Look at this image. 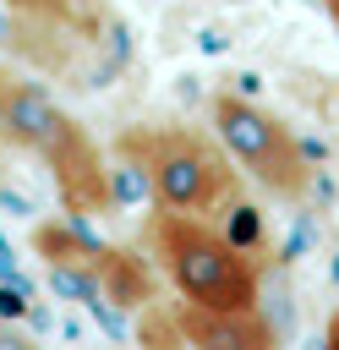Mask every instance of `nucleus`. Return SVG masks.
Returning <instances> with one entry per match:
<instances>
[{"mask_svg":"<svg viewBox=\"0 0 339 350\" xmlns=\"http://www.w3.org/2000/svg\"><path fill=\"white\" fill-rule=\"evenodd\" d=\"M0 137L38 153L55 170V186L71 213H104L109 208V159L93 148V137L49 98L33 77H5L0 88Z\"/></svg>","mask_w":339,"mask_h":350,"instance_id":"nucleus-1","label":"nucleus"},{"mask_svg":"<svg viewBox=\"0 0 339 350\" xmlns=\"http://www.w3.org/2000/svg\"><path fill=\"white\" fill-rule=\"evenodd\" d=\"M153 246H159V262H164L170 284L180 290V301L213 306V312H257V301H262L257 257L230 246L224 230L202 224L197 213L164 208L153 219Z\"/></svg>","mask_w":339,"mask_h":350,"instance_id":"nucleus-2","label":"nucleus"},{"mask_svg":"<svg viewBox=\"0 0 339 350\" xmlns=\"http://www.w3.org/2000/svg\"><path fill=\"white\" fill-rule=\"evenodd\" d=\"M153 175V202L170 213H213L235 197V159L224 153V142L213 148L197 131H170V126H148V131H126L120 137Z\"/></svg>","mask_w":339,"mask_h":350,"instance_id":"nucleus-3","label":"nucleus"},{"mask_svg":"<svg viewBox=\"0 0 339 350\" xmlns=\"http://www.w3.org/2000/svg\"><path fill=\"white\" fill-rule=\"evenodd\" d=\"M213 137H219L224 153H230L252 180H262L268 191L301 197V191L312 186V164H306L295 131H290L279 115L257 109L252 98L219 93V98H213Z\"/></svg>","mask_w":339,"mask_h":350,"instance_id":"nucleus-4","label":"nucleus"},{"mask_svg":"<svg viewBox=\"0 0 339 350\" xmlns=\"http://www.w3.org/2000/svg\"><path fill=\"white\" fill-rule=\"evenodd\" d=\"M175 334L186 339V345H241V350H262V345H273V328L257 317V312H213V306H191V301H180V312H175Z\"/></svg>","mask_w":339,"mask_h":350,"instance_id":"nucleus-5","label":"nucleus"},{"mask_svg":"<svg viewBox=\"0 0 339 350\" xmlns=\"http://www.w3.org/2000/svg\"><path fill=\"white\" fill-rule=\"evenodd\" d=\"M219 230H224V241H230V246H241L246 257H257V252L268 246V213H262L257 202H246L241 191L224 202V213H219Z\"/></svg>","mask_w":339,"mask_h":350,"instance_id":"nucleus-6","label":"nucleus"},{"mask_svg":"<svg viewBox=\"0 0 339 350\" xmlns=\"http://www.w3.org/2000/svg\"><path fill=\"white\" fill-rule=\"evenodd\" d=\"M33 306H38V290H33V279H22V273H11V279H0V323H27L33 317Z\"/></svg>","mask_w":339,"mask_h":350,"instance_id":"nucleus-7","label":"nucleus"},{"mask_svg":"<svg viewBox=\"0 0 339 350\" xmlns=\"http://www.w3.org/2000/svg\"><path fill=\"white\" fill-rule=\"evenodd\" d=\"M0 49H27V44H22V27H16L11 11H0Z\"/></svg>","mask_w":339,"mask_h":350,"instance_id":"nucleus-8","label":"nucleus"},{"mask_svg":"<svg viewBox=\"0 0 339 350\" xmlns=\"http://www.w3.org/2000/svg\"><path fill=\"white\" fill-rule=\"evenodd\" d=\"M11 5H22L27 16H55V11H66V0H11Z\"/></svg>","mask_w":339,"mask_h":350,"instance_id":"nucleus-9","label":"nucleus"},{"mask_svg":"<svg viewBox=\"0 0 339 350\" xmlns=\"http://www.w3.org/2000/svg\"><path fill=\"white\" fill-rule=\"evenodd\" d=\"M11 273H22V268H16V252L0 241V279H11Z\"/></svg>","mask_w":339,"mask_h":350,"instance_id":"nucleus-10","label":"nucleus"},{"mask_svg":"<svg viewBox=\"0 0 339 350\" xmlns=\"http://www.w3.org/2000/svg\"><path fill=\"white\" fill-rule=\"evenodd\" d=\"M328 350H339V312L328 317Z\"/></svg>","mask_w":339,"mask_h":350,"instance_id":"nucleus-11","label":"nucleus"},{"mask_svg":"<svg viewBox=\"0 0 339 350\" xmlns=\"http://www.w3.org/2000/svg\"><path fill=\"white\" fill-rule=\"evenodd\" d=\"M328 16H334V27H339V0H334V5H328Z\"/></svg>","mask_w":339,"mask_h":350,"instance_id":"nucleus-12","label":"nucleus"},{"mask_svg":"<svg viewBox=\"0 0 339 350\" xmlns=\"http://www.w3.org/2000/svg\"><path fill=\"white\" fill-rule=\"evenodd\" d=\"M323 5H334V0H323Z\"/></svg>","mask_w":339,"mask_h":350,"instance_id":"nucleus-13","label":"nucleus"},{"mask_svg":"<svg viewBox=\"0 0 339 350\" xmlns=\"http://www.w3.org/2000/svg\"><path fill=\"white\" fill-rule=\"evenodd\" d=\"M0 88H5V77H0Z\"/></svg>","mask_w":339,"mask_h":350,"instance_id":"nucleus-14","label":"nucleus"}]
</instances>
